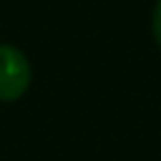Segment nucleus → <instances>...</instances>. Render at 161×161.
<instances>
[{
	"instance_id": "2",
	"label": "nucleus",
	"mask_w": 161,
	"mask_h": 161,
	"mask_svg": "<svg viewBox=\"0 0 161 161\" xmlns=\"http://www.w3.org/2000/svg\"><path fill=\"white\" fill-rule=\"evenodd\" d=\"M152 36H154L156 45L161 47V0H156L154 12H152Z\"/></svg>"
},
{
	"instance_id": "1",
	"label": "nucleus",
	"mask_w": 161,
	"mask_h": 161,
	"mask_svg": "<svg viewBox=\"0 0 161 161\" xmlns=\"http://www.w3.org/2000/svg\"><path fill=\"white\" fill-rule=\"evenodd\" d=\"M33 69L31 62L19 47L0 43V102H17L29 92Z\"/></svg>"
}]
</instances>
